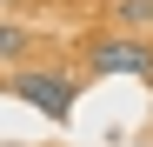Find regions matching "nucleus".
I'll list each match as a JSON object with an SVG mask.
<instances>
[{
  "label": "nucleus",
  "mask_w": 153,
  "mask_h": 147,
  "mask_svg": "<svg viewBox=\"0 0 153 147\" xmlns=\"http://www.w3.org/2000/svg\"><path fill=\"white\" fill-rule=\"evenodd\" d=\"M87 74H140V80H153V47L140 34H93L87 40Z\"/></svg>",
  "instance_id": "obj_2"
},
{
  "label": "nucleus",
  "mask_w": 153,
  "mask_h": 147,
  "mask_svg": "<svg viewBox=\"0 0 153 147\" xmlns=\"http://www.w3.org/2000/svg\"><path fill=\"white\" fill-rule=\"evenodd\" d=\"M27 54H33V27L0 20V60H27Z\"/></svg>",
  "instance_id": "obj_3"
},
{
  "label": "nucleus",
  "mask_w": 153,
  "mask_h": 147,
  "mask_svg": "<svg viewBox=\"0 0 153 147\" xmlns=\"http://www.w3.org/2000/svg\"><path fill=\"white\" fill-rule=\"evenodd\" d=\"M7 87H13L27 107H40L47 120H67V114H73V94H80V74H73V67H20Z\"/></svg>",
  "instance_id": "obj_1"
},
{
  "label": "nucleus",
  "mask_w": 153,
  "mask_h": 147,
  "mask_svg": "<svg viewBox=\"0 0 153 147\" xmlns=\"http://www.w3.org/2000/svg\"><path fill=\"white\" fill-rule=\"evenodd\" d=\"M107 14L126 20V27H140V20H153V0H107Z\"/></svg>",
  "instance_id": "obj_4"
}]
</instances>
